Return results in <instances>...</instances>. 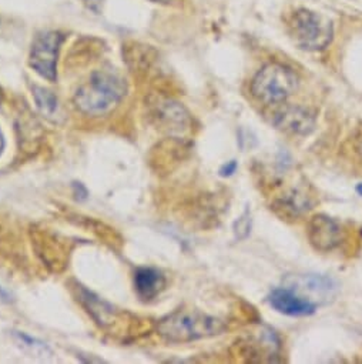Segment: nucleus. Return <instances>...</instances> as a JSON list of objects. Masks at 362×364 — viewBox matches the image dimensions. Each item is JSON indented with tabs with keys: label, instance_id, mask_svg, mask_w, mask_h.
<instances>
[{
	"label": "nucleus",
	"instance_id": "obj_1",
	"mask_svg": "<svg viewBox=\"0 0 362 364\" xmlns=\"http://www.w3.org/2000/svg\"><path fill=\"white\" fill-rule=\"evenodd\" d=\"M126 82L111 70H97L75 95L76 106L86 114L102 116L113 110L126 95Z\"/></svg>",
	"mask_w": 362,
	"mask_h": 364
},
{
	"label": "nucleus",
	"instance_id": "obj_2",
	"mask_svg": "<svg viewBox=\"0 0 362 364\" xmlns=\"http://www.w3.org/2000/svg\"><path fill=\"white\" fill-rule=\"evenodd\" d=\"M226 330L224 321L197 310H177L157 324L158 334L170 343H189L219 336Z\"/></svg>",
	"mask_w": 362,
	"mask_h": 364
},
{
	"label": "nucleus",
	"instance_id": "obj_3",
	"mask_svg": "<svg viewBox=\"0 0 362 364\" xmlns=\"http://www.w3.org/2000/svg\"><path fill=\"white\" fill-rule=\"evenodd\" d=\"M298 87L297 75L287 66L270 63L253 79V96L265 105H278L295 93Z\"/></svg>",
	"mask_w": 362,
	"mask_h": 364
},
{
	"label": "nucleus",
	"instance_id": "obj_4",
	"mask_svg": "<svg viewBox=\"0 0 362 364\" xmlns=\"http://www.w3.org/2000/svg\"><path fill=\"white\" fill-rule=\"evenodd\" d=\"M290 35L300 49L318 52L331 43L334 28L327 16L308 9H301L295 12L291 19Z\"/></svg>",
	"mask_w": 362,
	"mask_h": 364
},
{
	"label": "nucleus",
	"instance_id": "obj_5",
	"mask_svg": "<svg viewBox=\"0 0 362 364\" xmlns=\"http://www.w3.org/2000/svg\"><path fill=\"white\" fill-rule=\"evenodd\" d=\"M62 42V33L46 32L39 35L32 45L31 66L49 82H55L57 79V56Z\"/></svg>",
	"mask_w": 362,
	"mask_h": 364
},
{
	"label": "nucleus",
	"instance_id": "obj_6",
	"mask_svg": "<svg viewBox=\"0 0 362 364\" xmlns=\"http://www.w3.org/2000/svg\"><path fill=\"white\" fill-rule=\"evenodd\" d=\"M308 239L318 252H329L341 243L342 229L332 218L317 215L308 223Z\"/></svg>",
	"mask_w": 362,
	"mask_h": 364
},
{
	"label": "nucleus",
	"instance_id": "obj_7",
	"mask_svg": "<svg viewBox=\"0 0 362 364\" xmlns=\"http://www.w3.org/2000/svg\"><path fill=\"white\" fill-rule=\"evenodd\" d=\"M274 124L277 129L290 134H308L314 130L315 117L300 106H287L275 113Z\"/></svg>",
	"mask_w": 362,
	"mask_h": 364
},
{
	"label": "nucleus",
	"instance_id": "obj_8",
	"mask_svg": "<svg viewBox=\"0 0 362 364\" xmlns=\"http://www.w3.org/2000/svg\"><path fill=\"white\" fill-rule=\"evenodd\" d=\"M268 303L277 311L287 316H294V317L309 316L315 313V309H317V306L309 300L298 296L290 289H281V287L274 289L268 294Z\"/></svg>",
	"mask_w": 362,
	"mask_h": 364
},
{
	"label": "nucleus",
	"instance_id": "obj_9",
	"mask_svg": "<svg viewBox=\"0 0 362 364\" xmlns=\"http://www.w3.org/2000/svg\"><path fill=\"white\" fill-rule=\"evenodd\" d=\"M165 286L163 273L153 267H141L134 274V287L143 300H151L157 297Z\"/></svg>",
	"mask_w": 362,
	"mask_h": 364
},
{
	"label": "nucleus",
	"instance_id": "obj_10",
	"mask_svg": "<svg viewBox=\"0 0 362 364\" xmlns=\"http://www.w3.org/2000/svg\"><path fill=\"white\" fill-rule=\"evenodd\" d=\"M77 293H79V300L82 304L87 309V311L92 314V317L103 327L109 326L113 323L117 311L111 304L96 296L94 293L89 291L83 286H77Z\"/></svg>",
	"mask_w": 362,
	"mask_h": 364
},
{
	"label": "nucleus",
	"instance_id": "obj_11",
	"mask_svg": "<svg viewBox=\"0 0 362 364\" xmlns=\"http://www.w3.org/2000/svg\"><path fill=\"white\" fill-rule=\"evenodd\" d=\"M33 96H35V102L38 109L42 112V114H45L46 117H53L57 112V97L48 89L45 87H39L35 86L33 87Z\"/></svg>",
	"mask_w": 362,
	"mask_h": 364
},
{
	"label": "nucleus",
	"instance_id": "obj_12",
	"mask_svg": "<svg viewBox=\"0 0 362 364\" xmlns=\"http://www.w3.org/2000/svg\"><path fill=\"white\" fill-rule=\"evenodd\" d=\"M15 337L22 343V346L31 351H33L35 354H46V353H50L49 347L46 346V343L35 338V337H31L25 333H21V331H16L15 333Z\"/></svg>",
	"mask_w": 362,
	"mask_h": 364
},
{
	"label": "nucleus",
	"instance_id": "obj_13",
	"mask_svg": "<svg viewBox=\"0 0 362 364\" xmlns=\"http://www.w3.org/2000/svg\"><path fill=\"white\" fill-rule=\"evenodd\" d=\"M250 229H251V218H250V213L246 212V213L238 219V222H236V226H234L236 236H237L238 239H244V237L248 236Z\"/></svg>",
	"mask_w": 362,
	"mask_h": 364
},
{
	"label": "nucleus",
	"instance_id": "obj_14",
	"mask_svg": "<svg viewBox=\"0 0 362 364\" xmlns=\"http://www.w3.org/2000/svg\"><path fill=\"white\" fill-rule=\"evenodd\" d=\"M236 170H237V161H236V160H231V161H229L227 164H224V166L220 168V174H221L223 177H229V176L234 174Z\"/></svg>",
	"mask_w": 362,
	"mask_h": 364
},
{
	"label": "nucleus",
	"instance_id": "obj_15",
	"mask_svg": "<svg viewBox=\"0 0 362 364\" xmlns=\"http://www.w3.org/2000/svg\"><path fill=\"white\" fill-rule=\"evenodd\" d=\"M0 299L5 300V301H11V296H9V293H8L5 289H2V287H0Z\"/></svg>",
	"mask_w": 362,
	"mask_h": 364
},
{
	"label": "nucleus",
	"instance_id": "obj_16",
	"mask_svg": "<svg viewBox=\"0 0 362 364\" xmlns=\"http://www.w3.org/2000/svg\"><path fill=\"white\" fill-rule=\"evenodd\" d=\"M4 147H5V139H4V134H2V132H0V154H2V151H4Z\"/></svg>",
	"mask_w": 362,
	"mask_h": 364
},
{
	"label": "nucleus",
	"instance_id": "obj_17",
	"mask_svg": "<svg viewBox=\"0 0 362 364\" xmlns=\"http://www.w3.org/2000/svg\"><path fill=\"white\" fill-rule=\"evenodd\" d=\"M153 2H157V4H170L171 0H153Z\"/></svg>",
	"mask_w": 362,
	"mask_h": 364
},
{
	"label": "nucleus",
	"instance_id": "obj_18",
	"mask_svg": "<svg viewBox=\"0 0 362 364\" xmlns=\"http://www.w3.org/2000/svg\"><path fill=\"white\" fill-rule=\"evenodd\" d=\"M356 192H358V193L362 196V183H359V185L356 186Z\"/></svg>",
	"mask_w": 362,
	"mask_h": 364
},
{
	"label": "nucleus",
	"instance_id": "obj_19",
	"mask_svg": "<svg viewBox=\"0 0 362 364\" xmlns=\"http://www.w3.org/2000/svg\"><path fill=\"white\" fill-rule=\"evenodd\" d=\"M0 100H2V90H0Z\"/></svg>",
	"mask_w": 362,
	"mask_h": 364
}]
</instances>
